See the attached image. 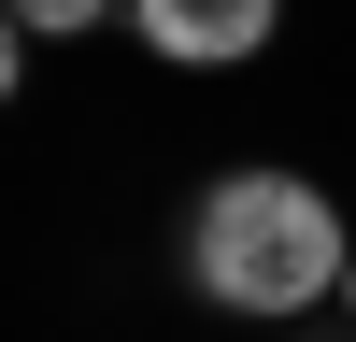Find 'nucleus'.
<instances>
[{"label": "nucleus", "mask_w": 356, "mask_h": 342, "mask_svg": "<svg viewBox=\"0 0 356 342\" xmlns=\"http://www.w3.org/2000/svg\"><path fill=\"white\" fill-rule=\"evenodd\" d=\"M342 271H356V228L342 200L314 186V171H214L186 214V285L214 314H243V328H300V314H342Z\"/></svg>", "instance_id": "f257e3e1"}, {"label": "nucleus", "mask_w": 356, "mask_h": 342, "mask_svg": "<svg viewBox=\"0 0 356 342\" xmlns=\"http://www.w3.org/2000/svg\"><path fill=\"white\" fill-rule=\"evenodd\" d=\"M129 28L157 72H243L285 43V0H129Z\"/></svg>", "instance_id": "f03ea898"}, {"label": "nucleus", "mask_w": 356, "mask_h": 342, "mask_svg": "<svg viewBox=\"0 0 356 342\" xmlns=\"http://www.w3.org/2000/svg\"><path fill=\"white\" fill-rule=\"evenodd\" d=\"M114 15H129V0H0V28H15V57H29V43H100Z\"/></svg>", "instance_id": "7ed1b4c3"}, {"label": "nucleus", "mask_w": 356, "mask_h": 342, "mask_svg": "<svg viewBox=\"0 0 356 342\" xmlns=\"http://www.w3.org/2000/svg\"><path fill=\"white\" fill-rule=\"evenodd\" d=\"M342 314H356V271H342Z\"/></svg>", "instance_id": "20e7f679"}]
</instances>
